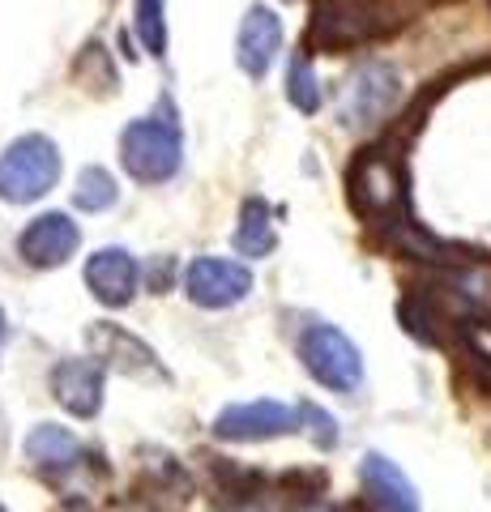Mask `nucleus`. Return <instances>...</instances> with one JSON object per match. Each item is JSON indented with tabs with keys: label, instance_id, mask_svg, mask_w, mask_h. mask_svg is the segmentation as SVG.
<instances>
[{
	"label": "nucleus",
	"instance_id": "f257e3e1",
	"mask_svg": "<svg viewBox=\"0 0 491 512\" xmlns=\"http://www.w3.org/2000/svg\"><path fill=\"white\" fill-rule=\"evenodd\" d=\"M346 197L351 210L380 231L406 222V167L389 146H368L346 167Z\"/></svg>",
	"mask_w": 491,
	"mask_h": 512
},
{
	"label": "nucleus",
	"instance_id": "f03ea898",
	"mask_svg": "<svg viewBox=\"0 0 491 512\" xmlns=\"http://www.w3.org/2000/svg\"><path fill=\"white\" fill-rule=\"evenodd\" d=\"M120 163L137 184H167L184 163V141L176 120L141 116L120 133Z\"/></svg>",
	"mask_w": 491,
	"mask_h": 512
},
{
	"label": "nucleus",
	"instance_id": "7ed1b4c3",
	"mask_svg": "<svg viewBox=\"0 0 491 512\" xmlns=\"http://www.w3.org/2000/svg\"><path fill=\"white\" fill-rule=\"evenodd\" d=\"M60 146L43 133H26L0 154V201L30 205L47 197L60 180Z\"/></svg>",
	"mask_w": 491,
	"mask_h": 512
},
{
	"label": "nucleus",
	"instance_id": "20e7f679",
	"mask_svg": "<svg viewBox=\"0 0 491 512\" xmlns=\"http://www.w3.org/2000/svg\"><path fill=\"white\" fill-rule=\"evenodd\" d=\"M299 359L308 376L334 393H355L363 384V355L359 346L334 325H308L299 338Z\"/></svg>",
	"mask_w": 491,
	"mask_h": 512
},
{
	"label": "nucleus",
	"instance_id": "39448f33",
	"mask_svg": "<svg viewBox=\"0 0 491 512\" xmlns=\"http://www.w3.org/2000/svg\"><path fill=\"white\" fill-rule=\"evenodd\" d=\"M402 99V77L385 60H368L346 77L342 90V124L346 128H372L389 116Z\"/></svg>",
	"mask_w": 491,
	"mask_h": 512
},
{
	"label": "nucleus",
	"instance_id": "423d86ee",
	"mask_svg": "<svg viewBox=\"0 0 491 512\" xmlns=\"http://www.w3.org/2000/svg\"><path fill=\"white\" fill-rule=\"evenodd\" d=\"M86 342H90L94 359H99L103 367H112V372L129 376V380H158V376H167L154 350L141 342L137 333L120 329L116 320H94V325L86 329Z\"/></svg>",
	"mask_w": 491,
	"mask_h": 512
},
{
	"label": "nucleus",
	"instance_id": "0eeeda50",
	"mask_svg": "<svg viewBox=\"0 0 491 512\" xmlns=\"http://www.w3.org/2000/svg\"><path fill=\"white\" fill-rule=\"evenodd\" d=\"M184 291L197 308H235L240 299H248L252 291V274L240 261H223V256H201V261L188 265L184 274Z\"/></svg>",
	"mask_w": 491,
	"mask_h": 512
},
{
	"label": "nucleus",
	"instance_id": "6e6552de",
	"mask_svg": "<svg viewBox=\"0 0 491 512\" xmlns=\"http://www.w3.org/2000/svg\"><path fill=\"white\" fill-rule=\"evenodd\" d=\"M295 423H299V410L282 406V402H240V406L218 410L214 436L231 440V444H257V440L291 436Z\"/></svg>",
	"mask_w": 491,
	"mask_h": 512
},
{
	"label": "nucleus",
	"instance_id": "1a4fd4ad",
	"mask_svg": "<svg viewBox=\"0 0 491 512\" xmlns=\"http://www.w3.org/2000/svg\"><path fill=\"white\" fill-rule=\"evenodd\" d=\"M77 248H82V231H77V222H73L69 214H60V210L39 214V218L18 235L22 261L35 265V269H60Z\"/></svg>",
	"mask_w": 491,
	"mask_h": 512
},
{
	"label": "nucleus",
	"instance_id": "9d476101",
	"mask_svg": "<svg viewBox=\"0 0 491 512\" xmlns=\"http://www.w3.org/2000/svg\"><path fill=\"white\" fill-rule=\"evenodd\" d=\"M47 380H52V397L73 419H94L103 410V363L99 359H60Z\"/></svg>",
	"mask_w": 491,
	"mask_h": 512
},
{
	"label": "nucleus",
	"instance_id": "9b49d317",
	"mask_svg": "<svg viewBox=\"0 0 491 512\" xmlns=\"http://www.w3.org/2000/svg\"><path fill=\"white\" fill-rule=\"evenodd\" d=\"M86 286L103 308H124V303H133L137 286H141L137 256L124 252V248H99L86 261Z\"/></svg>",
	"mask_w": 491,
	"mask_h": 512
},
{
	"label": "nucleus",
	"instance_id": "f8f14e48",
	"mask_svg": "<svg viewBox=\"0 0 491 512\" xmlns=\"http://www.w3.org/2000/svg\"><path fill=\"white\" fill-rule=\"evenodd\" d=\"M282 52V18L265 5H252L235 35V60L248 77H265L274 56Z\"/></svg>",
	"mask_w": 491,
	"mask_h": 512
},
{
	"label": "nucleus",
	"instance_id": "ddd939ff",
	"mask_svg": "<svg viewBox=\"0 0 491 512\" xmlns=\"http://www.w3.org/2000/svg\"><path fill=\"white\" fill-rule=\"evenodd\" d=\"M359 478H363V495H368L372 508H385V512H415L419 508V495H415V483L393 466L385 453H368L359 466Z\"/></svg>",
	"mask_w": 491,
	"mask_h": 512
},
{
	"label": "nucleus",
	"instance_id": "4468645a",
	"mask_svg": "<svg viewBox=\"0 0 491 512\" xmlns=\"http://www.w3.org/2000/svg\"><path fill=\"white\" fill-rule=\"evenodd\" d=\"M22 453L30 457V466L43 470V474H69L82 466V440L73 436L69 427H56V423H39L35 431L26 436Z\"/></svg>",
	"mask_w": 491,
	"mask_h": 512
},
{
	"label": "nucleus",
	"instance_id": "2eb2a0df",
	"mask_svg": "<svg viewBox=\"0 0 491 512\" xmlns=\"http://www.w3.org/2000/svg\"><path fill=\"white\" fill-rule=\"evenodd\" d=\"M278 244V231H274V210L261 201V197H248L240 205V227H235V252L261 261Z\"/></svg>",
	"mask_w": 491,
	"mask_h": 512
},
{
	"label": "nucleus",
	"instance_id": "dca6fc26",
	"mask_svg": "<svg viewBox=\"0 0 491 512\" xmlns=\"http://www.w3.org/2000/svg\"><path fill=\"white\" fill-rule=\"evenodd\" d=\"M116 197H120V188H116V180L103 167H82V175H77V188H73V205H77V210L103 214V210H112V205H116Z\"/></svg>",
	"mask_w": 491,
	"mask_h": 512
},
{
	"label": "nucleus",
	"instance_id": "f3484780",
	"mask_svg": "<svg viewBox=\"0 0 491 512\" xmlns=\"http://www.w3.org/2000/svg\"><path fill=\"white\" fill-rule=\"evenodd\" d=\"M287 99H291L295 111H304V116H316V111H321V86H316V73H312V56H295L291 60Z\"/></svg>",
	"mask_w": 491,
	"mask_h": 512
},
{
	"label": "nucleus",
	"instance_id": "a211bd4d",
	"mask_svg": "<svg viewBox=\"0 0 491 512\" xmlns=\"http://www.w3.org/2000/svg\"><path fill=\"white\" fill-rule=\"evenodd\" d=\"M167 0H137V39L150 56H167Z\"/></svg>",
	"mask_w": 491,
	"mask_h": 512
},
{
	"label": "nucleus",
	"instance_id": "6ab92c4d",
	"mask_svg": "<svg viewBox=\"0 0 491 512\" xmlns=\"http://www.w3.org/2000/svg\"><path fill=\"white\" fill-rule=\"evenodd\" d=\"M308 423V436L316 440V448H334L338 444V423H334V414H325L321 406H312L304 402L299 406V427Z\"/></svg>",
	"mask_w": 491,
	"mask_h": 512
},
{
	"label": "nucleus",
	"instance_id": "aec40b11",
	"mask_svg": "<svg viewBox=\"0 0 491 512\" xmlns=\"http://www.w3.org/2000/svg\"><path fill=\"white\" fill-rule=\"evenodd\" d=\"M5 333H9V325H5V308H0V342H5Z\"/></svg>",
	"mask_w": 491,
	"mask_h": 512
}]
</instances>
